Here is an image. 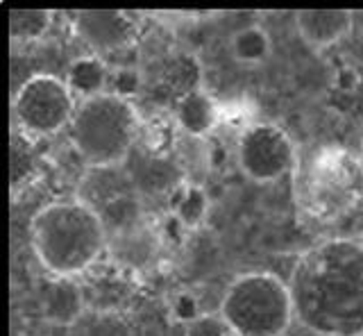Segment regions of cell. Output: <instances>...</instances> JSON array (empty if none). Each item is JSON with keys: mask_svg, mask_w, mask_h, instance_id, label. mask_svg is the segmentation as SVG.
<instances>
[{"mask_svg": "<svg viewBox=\"0 0 363 336\" xmlns=\"http://www.w3.org/2000/svg\"><path fill=\"white\" fill-rule=\"evenodd\" d=\"M295 320L315 336H363V243L327 239L291 273Z\"/></svg>", "mask_w": 363, "mask_h": 336, "instance_id": "cell-1", "label": "cell"}, {"mask_svg": "<svg viewBox=\"0 0 363 336\" xmlns=\"http://www.w3.org/2000/svg\"><path fill=\"white\" fill-rule=\"evenodd\" d=\"M30 241L34 257L55 279H75L98 262L109 232L91 205L60 200L32 216Z\"/></svg>", "mask_w": 363, "mask_h": 336, "instance_id": "cell-2", "label": "cell"}, {"mask_svg": "<svg viewBox=\"0 0 363 336\" xmlns=\"http://www.w3.org/2000/svg\"><path fill=\"white\" fill-rule=\"evenodd\" d=\"M139 114L130 100L113 94H102L77 105L73 123L68 125L77 157L91 168H111L130 155Z\"/></svg>", "mask_w": 363, "mask_h": 336, "instance_id": "cell-3", "label": "cell"}, {"mask_svg": "<svg viewBox=\"0 0 363 336\" xmlns=\"http://www.w3.org/2000/svg\"><path fill=\"white\" fill-rule=\"evenodd\" d=\"M218 313L234 336H284L295 320L289 284L268 271L243 273L232 279Z\"/></svg>", "mask_w": 363, "mask_h": 336, "instance_id": "cell-4", "label": "cell"}, {"mask_svg": "<svg viewBox=\"0 0 363 336\" xmlns=\"http://www.w3.org/2000/svg\"><path fill=\"white\" fill-rule=\"evenodd\" d=\"M77 103L64 80L48 73L28 77L11 98V116L32 139L52 137L73 123Z\"/></svg>", "mask_w": 363, "mask_h": 336, "instance_id": "cell-5", "label": "cell"}, {"mask_svg": "<svg viewBox=\"0 0 363 336\" xmlns=\"http://www.w3.org/2000/svg\"><path fill=\"white\" fill-rule=\"evenodd\" d=\"M236 162L250 182H279L295 166V143L286 130L275 123L259 121L247 125L238 137Z\"/></svg>", "mask_w": 363, "mask_h": 336, "instance_id": "cell-6", "label": "cell"}, {"mask_svg": "<svg viewBox=\"0 0 363 336\" xmlns=\"http://www.w3.org/2000/svg\"><path fill=\"white\" fill-rule=\"evenodd\" d=\"M73 28L91 50L113 52L125 48L134 39V21L123 12H77Z\"/></svg>", "mask_w": 363, "mask_h": 336, "instance_id": "cell-7", "label": "cell"}, {"mask_svg": "<svg viewBox=\"0 0 363 336\" xmlns=\"http://www.w3.org/2000/svg\"><path fill=\"white\" fill-rule=\"evenodd\" d=\"M295 28L306 46L323 50L350 35L354 28V12L350 9H300L295 12Z\"/></svg>", "mask_w": 363, "mask_h": 336, "instance_id": "cell-8", "label": "cell"}, {"mask_svg": "<svg viewBox=\"0 0 363 336\" xmlns=\"http://www.w3.org/2000/svg\"><path fill=\"white\" fill-rule=\"evenodd\" d=\"M107 248L113 254V259L121 262L125 268L143 271V268H147L157 259L159 239L150 228L139 225V223H132V225H128V228H121V230L111 232V237L107 241Z\"/></svg>", "mask_w": 363, "mask_h": 336, "instance_id": "cell-9", "label": "cell"}, {"mask_svg": "<svg viewBox=\"0 0 363 336\" xmlns=\"http://www.w3.org/2000/svg\"><path fill=\"white\" fill-rule=\"evenodd\" d=\"M84 311V293L75 279H52L43 289L41 313L55 327H71Z\"/></svg>", "mask_w": 363, "mask_h": 336, "instance_id": "cell-10", "label": "cell"}, {"mask_svg": "<svg viewBox=\"0 0 363 336\" xmlns=\"http://www.w3.org/2000/svg\"><path fill=\"white\" fill-rule=\"evenodd\" d=\"M109 77L111 71L107 69V64L98 55L89 52V55H79V57H75L68 64L64 82L73 91V96L79 98V103H84V100L107 94Z\"/></svg>", "mask_w": 363, "mask_h": 336, "instance_id": "cell-11", "label": "cell"}, {"mask_svg": "<svg viewBox=\"0 0 363 336\" xmlns=\"http://www.w3.org/2000/svg\"><path fill=\"white\" fill-rule=\"evenodd\" d=\"M175 118L177 125L191 137H207L218 123V107L207 91L191 89L177 100Z\"/></svg>", "mask_w": 363, "mask_h": 336, "instance_id": "cell-12", "label": "cell"}, {"mask_svg": "<svg viewBox=\"0 0 363 336\" xmlns=\"http://www.w3.org/2000/svg\"><path fill=\"white\" fill-rule=\"evenodd\" d=\"M272 41L270 35L261 26H245L236 30L230 39V52L236 62L241 64H261L270 57Z\"/></svg>", "mask_w": 363, "mask_h": 336, "instance_id": "cell-13", "label": "cell"}, {"mask_svg": "<svg viewBox=\"0 0 363 336\" xmlns=\"http://www.w3.org/2000/svg\"><path fill=\"white\" fill-rule=\"evenodd\" d=\"M50 9H9V37L11 41L30 43L48 35L52 26Z\"/></svg>", "mask_w": 363, "mask_h": 336, "instance_id": "cell-14", "label": "cell"}, {"mask_svg": "<svg viewBox=\"0 0 363 336\" xmlns=\"http://www.w3.org/2000/svg\"><path fill=\"white\" fill-rule=\"evenodd\" d=\"M209 196L198 184H184L179 189L177 198H173V216L182 228H198L207 218Z\"/></svg>", "mask_w": 363, "mask_h": 336, "instance_id": "cell-15", "label": "cell"}, {"mask_svg": "<svg viewBox=\"0 0 363 336\" xmlns=\"http://www.w3.org/2000/svg\"><path fill=\"white\" fill-rule=\"evenodd\" d=\"M9 175H11V194H16V189H21L26 182H30V177L37 171V155H34L32 145L26 137H11L9 145Z\"/></svg>", "mask_w": 363, "mask_h": 336, "instance_id": "cell-16", "label": "cell"}, {"mask_svg": "<svg viewBox=\"0 0 363 336\" xmlns=\"http://www.w3.org/2000/svg\"><path fill=\"white\" fill-rule=\"evenodd\" d=\"M184 336H234V332L220 313H202L200 318L186 325Z\"/></svg>", "mask_w": 363, "mask_h": 336, "instance_id": "cell-17", "label": "cell"}, {"mask_svg": "<svg viewBox=\"0 0 363 336\" xmlns=\"http://www.w3.org/2000/svg\"><path fill=\"white\" fill-rule=\"evenodd\" d=\"M141 89V77L134 69H116L111 71V77H109V89L107 94H113L118 98H132L134 94H139Z\"/></svg>", "mask_w": 363, "mask_h": 336, "instance_id": "cell-18", "label": "cell"}, {"mask_svg": "<svg viewBox=\"0 0 363 336\" xmlns=\"http://www.w3.org/2000/svg\"><path fill=\"white\" fill-rule=\"evenodd\" d=\"M170 316H173V320L177 323H193L196 318H200L202 313H200V302L198 298L193 296V293H177L175 300H173V305H170Z\"/></svg>", "mask_w": 363, "mask_h": 336, "instance_id": "cell-19", "label": "cell"}, {"mask_svg": "<svg viewBox=\"0 0 363 336\" xmlns=\"http://www.w3.org/2000/svg\"><path fill=\"white\" fill-rule=\"evenodd\" d=\"M359 168H361V175H363V141L359 145Z\"/></svg>", "mask_w": 363, "mask_h": 336, "instance_id": "cell-20", "label": "cell"}]
</instances>
